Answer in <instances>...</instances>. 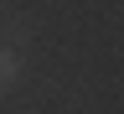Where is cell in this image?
Masks as SVG:
<instances>
[{
	"instance_id": "1",
	"label": "cell",
	"mask_w": 124,
	"mask_h": 114,
	"mask_svg": "<svg viewBox=\"0 0 124 114\" xmlns=\"http://www.w3.org/2000/svg\"><path fill=\"white\" fill-rule=\"evenodd\" d=\"M16 83H21V52L0 42V99H5V93H10Z\"/></svg>"
},
{
	"instance_id": "2",
	"label": "cell",
	"mask_w": 124,
	"mask_h": 114,
	"mask_svg": "<svg viewBox=\"0 0 124 114\" xmlns=\"http://www.w3.org/2000/svg\"><path fill=\"white\" fill-rule=\"evenodd\" d=\"M0 5H5V0H0Z\"/></svg>"
}]
</instances>
